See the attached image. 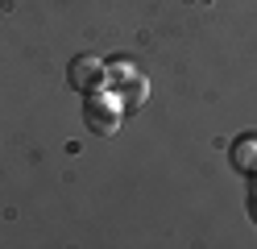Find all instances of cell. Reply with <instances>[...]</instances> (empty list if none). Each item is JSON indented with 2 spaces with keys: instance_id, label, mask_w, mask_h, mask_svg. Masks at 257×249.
Wrapping results in <instances>:
<instances>
[{
  "instance_id": "obj_1",
  "label": "cell",
  "mask_w": 257,
  "mask_h": 249,
  "mask_svg": "<svg viewBox=\"0 0 257 249\" xmlns=\"http://www.w3.org/2000/svg\"><path fill=\"white\" fill-rule=\"evenodd\" d=\"M83 121H87V129L95 133V137H116V129H120V121H124V104H120V96L108 88H95V92H87V100H83Z\"/></svg>"
},
{
  "instance_id": "obj_2",
  "label": "cell",
  "mask_w": 257,
  "mask_h": 249,
  "mask_svg": "<svg viewBox=\"0 0 257 249\" xmlns=\"http://www.w3.org/2000/svg\"><path fill=\"white\" fill-rule=\"evenodd\" d=\"M67 83L75 92H95V88H104V58H95V54H75L71 66H67Z\"/></svg>"
},
{
  "instance_id": "obj_3",
  "label": "cell",
  "mask_w": 257,
  "mask_h": 249,
  "mask_svg": "<svg viewBox=\"0 0 257 249\" xmlns=\"http://www.w3.org/2000/svg\"><path fill=\"white\" fill-rule=\"evenodd\" d=\"M228 162L236 166L240 175H257V133H245V137H236V141H232Z\"/></svg>"
},
{
  "instance_id": "obj_4",
  "label": "cell",
  "mask_w": 257,
  "mask_h": 249,
  "mask_svg": "<svg viewBox=\"0 0 257 249\" xmlns=\"http://www.w3.org/2000/svg\"><path fill=\"white\" fill-rule=\"evenodd\" d=\"M141 75V66L133 62V58H112V62H104V83L112 92H120L128 79H137Z\"/></svg>"
},
{
  "instance_id": "obj_5",
  "label": "cell",
  "mask_w": 257,
  "mask_h": 249,
  "mask_svg": "<svg viewBox=\"0 0 257 249\" xmlns=\"http://www.w3.org/2000/svg\"><path fill=\"white\" fill-rule=\"evenodd\" d=\"M116 96H120V104H124V112H137L141 104H146V96H150V83H146V75L128 79V83H124V88H120Z\"/></svg>"
},
{
  "instance_id": "obj_6",
  "label": "cell",
  "mask_w": 257,
  "mask_h": 249,
  "mask_svg": "<svg viewBox=\"0 0 257 249\" xmlns=\"http://www.w3.org/2000/svg\"><path fill=\"white\" fill-rule=\"evenodd\" d=\"M249 208H253V220H257V191H253V199H249Z\"/></svg>"
}]
</instances>
